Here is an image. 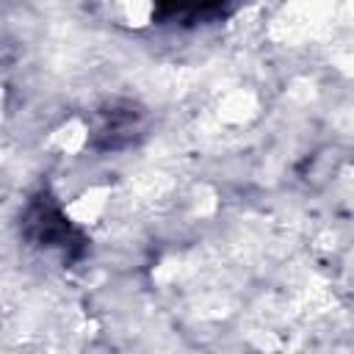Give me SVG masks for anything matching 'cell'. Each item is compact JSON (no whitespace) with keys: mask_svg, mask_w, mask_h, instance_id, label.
<instances>
[{"mask_svg":"<svg viewBox=\"0 0 354 354\" xmlns=\"http://www.w3.org/2000/svg\"><path fill=\"white\" fill-rule=\"evenodd\" d=\"M141 108L133 102H111L100 111V122L94 130V147L100 149H119L133 144L141 130Z\"/></svg>","mask_w":354,"mask_h":354,"instance_id":"cell-2","label":"cell"},{"mask_svg":"<svg viewBox=\"0 0 354 354\" xmlns=\"http://www.w3.org/2000/svg\"><path fill=\"white\" fill-rule=\"evenodd\" d=\"M22 232L33 246L41 249H55L61 252L66 260H75L83 254V238L77 230H72V224L64 218L58 202L50 194H36L25 213H22Z\"/></svg>","mask_w":354,"mask_h":354,"instance_id":"cell-1","label":"cell"}]
</instances>
